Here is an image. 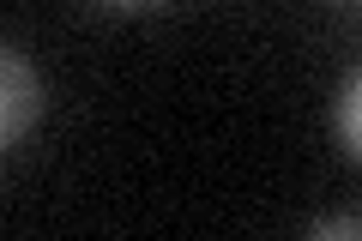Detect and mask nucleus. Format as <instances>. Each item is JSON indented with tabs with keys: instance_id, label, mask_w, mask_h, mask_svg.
Segmentation results:
<instances>
[{
	"instance_id": "f03ea898",
	"label": "nucleus",
	"mask_w": 362,
	"mask_h": 241,
	"mask_svg": "<svg viewBox=\"0 0 362 241\" xmlns=\"http://www.w3.org/2000/svg\"><path fill=\"white\" fill-rule=\"evenodd\" d=\"M326 127H332V151L344 157V163H356L362 157V73L356 66L338 78L332 109H326Z\"/></svg>"
},
{
	"instance_id": "39448f33",
	"label": "nucleus",
	"mask_w": 362,
	"mask_h": 241,
	"mask_svg": "<svg viewBox=\"0 0 362 241\" xmlns=\"http://www.w3.org/2000/svg\"><path fill=\"white\" fill-rule=\"evenodd\" d=\"M320 6H338V13H350V6H356V0H320Z\"/></svg>"
},
{
	"instance_id": "7ed1b4c3",
	"label": "nucleus",
	"mask_w": 362,
	"mask_h": 241,
	"mask_svg": "<svg viewBox=\"0 0 362 241\" xmlns=\"http://www.w3.org/2000/svg\"><path fill=\"white\" fill-rule=\"evenodd\" d=\"M308 235H338V241H356V235H362V217H356V211H326V217H314V223H308Z\"/></svg>"
},
{
	"instance_id": "20e7f679",
	"label": "nucleus",
	"mask_w": 362,
	"mask_h": 241,
	"mask_svg": "<svg viewBox=\"0 0 362 241\" xmlns=\"http://www.w3.org/2000/svg\"><path fill=\"white\" fill-rule=\"evenodd\" d=\"M103 6H121V13H139V6H157V0H103Z\"/></svg>"
},
{
	"instance_id": "f257e3e1",
	"label": "nucleus",
	"mask_w": 362,
	"mask_h": 241,
	"mask_svg": "<svg viewBox=\"0 0 362 241\" xmlns=\"http://www.w3.org/2000/svg\"><path fill=\"white\" fill-rule=\"evenodd\" d=\"M49 109V90H42V73L30 66L25 49L0 42V151H13L30 127Z\"/></svg>"
}]
</instances>
